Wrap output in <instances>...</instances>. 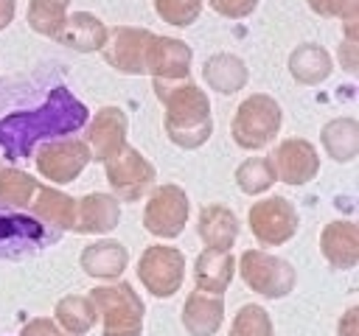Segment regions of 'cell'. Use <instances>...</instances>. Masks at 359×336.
<instances>
[{
    "label": "cell",
    "mask_w": 359,
    "mask_h": 336,
    "mask_svg": "<svg viewBox=\"0 0 359 336\" xmlns=\"http://www.w3.org/2000/svg\"><path fill=\"white\" fill-rule=\"evenodd\" d=\"M87 120V109L81 101H76L65 87H56L48 101L34 112H14L0 120V148L20 160L22 154H31L36 140L67 134L79 129Z\"/></svg>",
    "instance_id": "6da1fadb"
},
{
    "label": "cell",
    "mask_w": 359,
    "mask_h": 336,
    "mask_svg": "<svg viewBox=\"0 0 359 336\" xmlns=\"http://www.w3.org/2000/svg\"><path fill=\"white\" fill-rule=\"evenodd\" d=\"M157 101L165 109L163 126L165 134L174 146L180 148H199L210 140L213 134V120H210V98L208 92L194 84L191 78L182 81H151Z\"/></svg>",
    "instance_id": "7a4b0ae2"
},
{
    "label": "cell",
    "mask_w": 359,
    "mask_h": 336,
    "mask_svg": "<svg viewBox=\"0 0 359 336\" xmlns=\"http://www.w3.org/2000/svg\"><path fill=\"white\" fill-rule=\"evenodd\" d=\"M280 123H283L280 104L266 92H252L238 104V109L233 115L230 134H233V143L238 148L261 151L278 137Z\"/></svg>",
    "instance_id": "3957f363"
},
{
    "label": "cell",
    "mask_w": 359,
    "mask_h": 336,
    "mask_svg": "<svg viewBox=\"0 0 359 336\" xmlns=\"http://www.w3.org/2000/svg\"><path fill=\"white\" fill-rule=\"evenodd\" d=\"M98 311V319L104 322V336H140L143 333V314L146 305L132 288V283H112V286H95L87 294Z\"/></svg>",
    "instance_id": "277c9868"
},
{
    "label": "cell",
    "mask_w": 359,
    "mask_h": 336,
    "mask_svg": "<svg viewBox=\"0 0 359 336\" xmlns=\"http://www.w3.org/2000/svg\"><path fill=\"white\" fill-rule=\"evenodd\" d=\"M236 272L250 291L266 300H283L297 283L294 266L278 255H269L266 249H244L236 260Z\"/></svg>",
    "instance_id": "5b68a950"
},
{
    "label": "cell",
    "mask_w": 359,
    "mask_h": 336,
    "mask_svg": "<svg viewBox=\"0 0 359 336\" xmlns=\"http://www.w3.org/2000/svg\"><path fill=\"white\" fill-rule=\"evenodd\" d=\"M104 171H107L112 196L118 202H137L149 196L151 188L157 185V168L129 143L104 162Z\"/></svg>",
    "instance_id": "8992f818"
},
{
    "label": "cell",
    "mask_w": 359,
    "mask_h": 336,
    "mask_svg": "<svg viewBox=\"0 0 359 336\" xmlns=\"http://www.w3.org/2000/svg\"><path fill=\"white\" fill-rule=\"evenodd\" d=\"M137 280L143 283V288L157 297V300H168L182 288L185 280V255L177 246H146L140 260H137Z\"/></svg>",
    "instance_id": "52a82bcc"
},
{
    "label": "cell",
    "mask_w": 359,
    "mask_h": 336,
    "mask_svg": "<svg viewBox=\"0 0 359 336\" xmlns=\"http://www.w3.org/2000/svg\"><path fill=\"white\" fill-rule=\"evenodd\" d=\"M247 224L258 246H280L297 232V210L286 196H266L250 204Z\"/></svg>",
    "instance_id": "ba28073f"
},
{
    "label": "cell",
    "mask_w": 359,
    "mask_h": 336,
    "mask_svg": "<svg viewBox=\"0 0 359 336\" xmlns=\"http://www.w3.org/2000/svg\"><path fill=\"white\" fill-rule=\"evenodd\" d=\"M188 213H191V202L180 185H174V182L154 185L146 199L143 227H146V232H151L157 238H177L185 230Z\"/></svg>",
    "instance_id": "9c48e42d"
},
{
    "label": "cell",
    "mask_w": 359,
    "mask_h": 336,
    "mask_svg": "<svg viewBox=\"0 0 359 336\" xmlns=\"http://www.w3.org/2000/svg\"><path fill=\"white\" fill-rule=\"evenodd\" d=\"M36 171L53 182V185H67L73 179H79V174L90 165V148L81 137H59V140H48L39 146L36 157Z\"/></svg>",
    "instance_id": "30bf717a"
},
{
    "label": "cell",
    "mask_w": 359,
    "mask_h": 336,
    "mask_svg": "<svg viewBox=\"0 0 359 336\" xmlns=\"http://www.w3.org/2000/svg\"><path fill=\"white\" fill-rule=\"evenodd\" d=\"M149 28L135 25H115L101 48V56L109 67H115L123 76H143L146 73V48L151 42Z\"/></svg>",
    "instance_id": "8fae6325"
},
{
    "label": "cell",
    "mask_w": 359,
    "mask_h": 336,
    "mask_svg": "<svg viewBox=\"0 0 359 336\" xmlns=\"http://www.w3.org/2000/svg\"><path fill=\"white\" fill-rule=\"evenodd\" d=\"M126 112L121 106H101L84 126V143L90 148V162H107L126 146Z\"/></svg>",
    "instance_id": "7c38bea8"
},
{
    "label": "cell",
    "mask_w": 359,
    "mask_h": 336,
    "mask_svg": "<svg viewBox=\"0 0 359 336\" xmlns=\"http://www.w3.org/2000/svg\"><path fill=\"white\" fill-rule=\"evenodd\" d=\"M56 238H59V232H48V227L39 224L34 216L8 213L0 204V258L28 255V252H34L42 244H50Z\"/></svg>",
    "instance_id": "4fadbf2b"
},
{
    "label": "cell",
    "mask_w": 359,
    "mask_h": 336,
    "mask_svg": "<svg viewBox=\"0 0 359 336\" xmlns=\"http://www.w3.org/2000/svg\"><path fill=\"white\" fill-rule=\"evenodd\" d=\"M278 182L286 185H306L320 174V157L314 143H309L306 137H286L278 143L275 154L269 157Z\"/></svg>",
    "instance_id": "5bb4252c"
},
{
    "label": "cell",
    "mask_w": 359,
    "mask_h": 336,
    "mask_svg": "<svg viewBox=\"0 0 359 336\" xmlns=\"http://www.w3.org/2000/svg\"><path fill=\"white\" fill-rule=\"evenodd\" d=\"M191 48L174 36H151L146 48V73L151 81H182L191 76Z\"/></svg>",
    "instance_id": "9a60e30c"
},
{
    "label": "cell",
    "mask_w": 359,
    "mask_h": 336,
    "mask_svg": "<svg viewBox=\"0 0 359 336\" xmlns=\"http://www.w3.org/2000/svg\"><path fill=\"white\" fill-rule=\"evenodd\" d=\"M121 221V202L112 193H87L76 199L73 232L79 235H104L112 232Z\"/></svg>",
    "instance_id": "2e32d148"
},
{
    "label": "cell",
    "mask_w": 359,
    "mask_h": 336,
    "mask_svg": "<svg viewBox=\"0 0 359 336\" xmlns=\"http://www.w3.org/2000/svg\"><path fill=\"white\" fill-rule=\"evenodd\" d=\"M109 36V28L90 11H73L65 17L59 34L53 36L59 45L76 50V53H93V50H101L104 42Z\"/></svg>",
    "instance_id": "e0dca14e"
},
{
    "label": "cell",
    "mask_w": 359,
    "mask_h": 336,
    "mask_svg": "<svg viewBox=\"0 0 359 336\" xmlns=\"http://www.w3.org/2000/svg\"><path fill=\"white\" fill-rule=\"evenodd\" d=\"M238 230H241L238 216L224 204H205L196 216V235L208 249L230 252L238 238Z\"/></svg>",
    "instance_id": "ac0fdd59"
},
{
    "label": "cell",
    "mask_w": 359,
    "mask_h": 336,
    "mask_svg": "<svg viewBox=\"0 0 359 336\" xmlns=\"http://www.w3.org/2000/svg\"><path fill=\"white\" fill-rule=\"evenodd\" d=\"M359 230L353 221H331L320 232V252L331 269L348 272L356 266L359 258Z\"/></svg>",
    "instance_id": "d6986e66"
},
{
    "label": "cell",
    "mask_w": 359,
    "mask_h": 336,
    "mask_svg": "<svg viewBox=\"0 0 359 336\" xmlns=\"http://www.w3.org/2000/svg\"><path fill=\"white\" fill-rule=\"evenodd\" d=\"M224 322V300L222 294L191 291L182 305V328L188 336H216Z\"/></svg>",
    "instance_id": "ffe728a7"
},
{
    "label": "cell",
    "mask_w": 359,
    "mask_h": 336,
    "mask_svg": "<svg viewBox=\"0 0 359 336\" xmlns=\"http://www.w3.org/2000/svg\"><path fill=\"white\" fill-rule=\"evenodd\" d=\"M81 269L95 277V280H118L123 274V269L129 266V252L121 241L115 238H101V241H93L90 246L81 249V258H79Z\"/></svg>",
    "instance_id": "44dd1931"
},
{
    "label": "cell",
    "mask_w": 359,
    "mask_h": 336,
    "mask_svg": "<svg viewBox=\"0 0 359 336\" xmlns=\"http://www.w3.org/2000/svg\"><path fill=\"white\" fill-rule=\"evenodd\" d=\"M236 277V258L233 252H222V249H202L194 260V283L196 291H208V294H224L227 286Z\"/></svg>",
    "instance_id": "7402d4cb"
},
{
    "label": "cell",
    "mask_w": 359,
    "mask_h": 336,
    "mask_svg": "<svg viewBox=\"0 0 359 336\" xmlns=\"http://www.w3.org/2000/svg\"><path fill=\"white\" fill-rule=\"evenodd\" d=\"M28 213L45 224V227H53L56 232L59 230H70L73 232V221H76V199H70L67 193H62L59 188H48V185H39L31 204H28Z\"/></svg>",
    "instance_id": "603a6c76"
},
{
    "label": "cell",
    "mask_w": 359,
    "mask_h": 336,
    "mask_svg": "<svg viewBox=\"0 0 359 336\" xmlns=\"http://www.w3.org/2000/svg\"><path fill=\"white\" fill-rule=\"evenodd\" d=\"M334 70V59L323 45L303 42L289 53V73L297 84L303 87H317L323 84Z\"/></svg>",
    "instance_id": "cb8c5ba5"
},
{
    "label": "cell",
    "mask_w": 359,
    "mask_h": 336,
    "mask_svg": "<svg viewBox=\"0 0 359 336\" xmlns=\"http://www.w3.org/2000/svg\"><path fill=\"white\" fill-rule=\"evenodd\" d=\"M202 78H205L208 90H213L219 95H233V92L244 90L250 73H247V64L236 53H213L202 64Z\"/></svg>",
    "instance_id": "d4e9b609"
},
{
    "label": "cell",
    "mask_w": 359,
    "mask_h": 336,
    "mask_svg": "<svg viewBox=\"0 0 359 336\" xmlns=\"http://www.w3.org/2000/svg\"><path fill=\"white\" fill-rule=\"evenodd\" d=\"M320 143L325 148V154L334 162H351L359 151V126L356 118H334L323 126L320 132Z\"/></svg>",
    "instance_id": "484cf974"
},
{
    "label": "cell",
    "mask_w": 359,
    "mask_h": 336,
    "mask_svg": "<svg viewBox=\"0 0 359 336\" xmlns=\"http://www.w3.org/2000/svg\"><path fill=\"white\" fill-rule=\"evenodd\" d=\"M53 322L73 336H84L87 330H93V325L98 322V311L93 305L90 297L84 294H67L56 302L53 308Z\"/></svg>",
    "instance_id": "4316f807"
},
{
    "label": "cell",
    "mask_w": 359,
    "mask_h": 336,
    "mask_svg": "<svg viewBox=\"0 0 359 336\" xmlns=\"http://www.w3.org/2000/svg\"><path fill=\"white\" fill-rule=\"evenodd\" d=\"M42 182L20 168H0V204L3 207H25L31 204L36 188Z\"/></svg>",
    "instance_id": "83f0119b"
},
{
    "label": "cell",
    "mask_w": 359,
    "mask_h": 336,
    "mask_svg": "<svg viewBox=\"0 0 359 336\" xmlns=\"http://www.w3.org/2000/svg\"><path fill=\"white\" fill-rule=\"evenodd\" d=\"M275 182H278V176H275L269 157H250L236 168V185L247 196H258V193L269 190Z\"/></svg>",
    "instance_id": "f1b7e54d"
},
{
    "label": "cell",
    "mask_w": 359,
    "mask_h": 336,
    "mask_svg": "<svg viewBox=\"0 0 359 336\" xmlns=\"http://www.w3.org/2000/svg\"><path fill=\"white\" fill-rule=\"evenodd\" d=\"M70 0H28V25L31 31L42 36H56L65 17H67Z\"/></svg>",
    "instance_id": "f546056e"
},
{
    "label": "cell",
    "mask_w": 359,
    "mask_h": 336,
    "mask_svg": "<svg viewBox=\"0 0 359 336\" xmlns=\"http://www.w3.org/2000/svg\"><path fill=\"white\" fill-rule=\"evenodd\" d=\"M230 336H275L272 316L266 314L264 305H241L238 314L230 322Z\"/></svg>",
    "instance_id": "4dcf8cb0"
},
{
    "label": "cell",
    "mask_w": 359,
    "mask_h": 336,
    "mask_svg": "<svg viewBox=\"0 0 359 336\" xmlns=\"http://www.w3.org/2000/svg\"><path fill=\"white\" fill-rule=\"evenodd\" d=\"M154 11L174 28H188L202 14V0H154Z\"/></svg>",
    "instance_id": "1f68e13d"
},
{
    "label": "cell",
    "mask_w": 359,
    "mask_h": 336,
    "mask_svg": "<svg viewBox=\"0 0 359 336\" xmlns=\"http://www.w3.org/2000/svg\"><path fill=\"white\" fill-rule=\"evenodd\" d=\"M306 3L320 17H337V20L356 17V0H306Z\"/></svg>",
    "instance_id": "d6a6232c"
},
{
    "label": "cell",
    "mask_w": 359,
    "mask_h": 336,
    "mask_svg": "<svg viewBox=\"0 0 359 336\" xmlns=\"http://www.w3.org/2000/svg\"><path fill=\"white\" fill-rule=\"evenodd\" d=\"M208 6L227 20H244L258 8V0H208Z\"/></svg>",
    "instance_id": "836d02e7"
},
{
    "label": "cell",
    "mask_w": 359,
    "mask_h": 336,
    "mask_svg": "<svg viewBox=\"0 0 359 336\" xmlns=\"http://www.w3.org/2000/svg\"><path fill=\"white\" fill-rule=\"evenodd\" d=\"M20 336H73V333H65V330H62L53 319H48V316H34V319H28V322L22 325Z\"/></svg>",
    "instance_id": "e575fe53"
},
{
    "label": "cell",
    "mask_w": 359,
    "mask_h": 336,
    "mask_svg": "<svg viewBox=\"0 0 359 336\" xmlns=\"http://www.w3.org/2000/svg\"><path fill=\"white\" fill-rule=\"evenodd\" d=\"M339 336H356V308H348L339 319Z\"/></svg>",
    "instance_id": "d590c367"
},
{
    "label": "cell",
    "mask_w": 359,
    "mask_h": 336,
    "mask_svg": "<svg viewBox=\"0 0 359 336\" xmlns=\"http://www.w3.org/2000/svg\"><path fill=\"white\" fill-rule=\"evenodd\" d=\"M14 8H17L14 0H0V31L11 25V20H14Z\"/></svg>",
    "instance_id": "8d00e7d4"
}]
</instances>
